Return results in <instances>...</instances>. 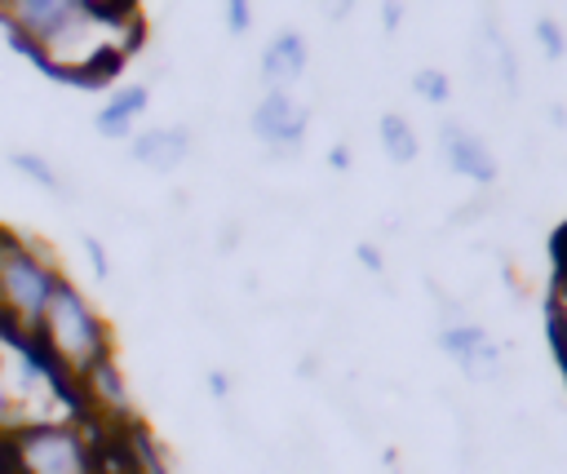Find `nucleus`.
Returning <instances> with one entry per match:
<instances>
[{"mask_svg":"<svg viewBox=\"0 0 567 474\" xmlns=\"http://www.w3.org/2000/svg\"><path fill=\"white\" fill-rule=\"evenodd\" d=\"M35 350L44 354L49 368H58L66 381H80L89 368H97L102 359H115V346H111V328L106 319L93 310V301L58 275L40 319H35V332H31Z\"/></svg>","mask_w":567,"mask_h":474,"instance_id":"obj_1","label":"nucleus"},{"mask_svg":"<svg viewBox=\"0 0 567 474\" xmlns=\"http://www.w3.org/2000/svg\"><path fill=\"white\" fill-rule=\"evenodd\" d=\"M53 284H58L53 253L0 226V328L31 337Z\"/></svg>","mask_w":567,"mask_h":474,"instance_id":"obj_2","label":"nucleus"},{"mask_svg":"<svg viewBox=\"0 0 567 474\" xmlns=\"http://www.w3.org/2000/svg\"><path fill=\"white\" fill-rule=\"evenodd\" d=\"M4 465L9 474H97V456L80 421L4 430Z\"/></svg>","mask_w":567,"mask_h":474,"instance_id":"obj_3","label":"nucleus"},{"mask_svg":"<svg viewBox=\"0 0 567 474\" xmlns=\"http://www.w3.org/2000/svg\"><path fill=\"white\" fill-rule=\"evenodd\" d=\"M0 18L13 31V44L35 58L49 40H58L66 27L84 18V0H4Z\"/></svg>","mask_w":567,"mask_h":474,"instance_id":"obj_4","label":"nucleus"},{"mask_svg":"<svg viewBox=\"0 0 567 474\" xmlns=\"http://www.w3.org/2000/svg\"><path fill=\"white\" fill-rule=\"evenodd\" d=\"M252 128H257L261 142H270V146H279V151H292V146L306 137V106H297L288 93L270 89V93L257 102V111H252Z\"/></svg>","mask_w":567,"mask_h":474,"instance_id":"obj_5","label":"nucleus"},{"mask_svg":"<svg viewBox=\"0 0 567 474\" xmlns=\"http://www.w3.org/2000/svg\"><path fill=\"white\" fill-rule=\"evenodd\" d=\"M439 346L470 372V377H496L501 372V346L478 328V323H456V328H443Z\"/></svg>","mask_w":567,"mask_h":474,"instance_id":"obj_6","label":"nucleus"},{"mask_svg":"<svg viewBox=\"0 0 567 474\" xmlns=\"http://www.w3.org/2000/svg\"><path fill=\"white\" fill-rule=\"evenodd\" d=\"M443 155H447V164H452L461 177H470V182H492V177H496V155L487 151V142H483L478 133H470V128H461V124H447V128H443Z\"/></svg>","mask_w":567,"mask_h":474,"instance_id":"obj_7","label":"nucleus"},{"mask_svg":"<svg viewBox=\"0 0 567 474\" xmlns=\"http://www.w3.org/2000/svg\"><path fill=\"white\" fill-rule=\"evenodd\" d=\"M306 62H310L306 40H301L297 31H279V35L266 44V53H261V75H266V84H270V89H279V93H284L292 80H301Z\"/></svg>","mask_w":567,"mask_h":474,"instance_id":"obj_8","label":"nucleus"},{"mask_svg":"<svg viewBox=\"0 0 567 474\" xmlns=\"http://www.w3.org/2000/svg\"><path fill=\"white\" fill-rule=\"evenodd\" d=\"M186 155H190V133L186 128H146V133L133 137V159L155 168V173L177 168Z\"/></svg>","mask_w":567,"mask_h":474,"instance_id":"obj_9","label":"nucleus"},{"mask_svg":"<svg viewBox=\"0 0 567 474\" xmlns=\"http://www.w3.org/2000/svg\"><path fill=\"white\" fill-rule=\"evenodd\" d=\"M146 102H151V93H146V84H128V89H120L102 111H97V133L102 137H124L128 128H133V120L146 111Z\"/></svg>","mask_w":567,"mask_h":474,"instance_id":"obj_10","label":"nucleus"},{"mask_svg":"<svg viewBox=\"0 0 567 474\" xmlns=\"http://www.w3.org/2000/svg\"><path fill=\"white\" fill-rule=\"evenodd\" d=\"M381 146H385V155H390L394 164H408V159L416 155V133L408 128V120H403L399 111L381 115Z\"/></svg>","mask_w":567,"mask_h":474,"instance_id":"obj_11","label":"nucleus"},{"mask_svg":"<svg viewBox=\"0 0 567 474\" xmlns=\"http://www.w3.org/2000/svg\"><path fill=\"white\" fill-rule=\"evenodd\" d=\"M13 168L18 173H27V177H35L40 186H49V190H62V177L53 173V164H44L35 151H13Z\"/></svg>","mask_w":567,"mask_h":474,"instance_id":"obj_12","label":"nucleus"},{"mask_svg":"<svg viewBox=\"0 0 567 474\" xmlns=\"http://www.w3.org/2000/svg\"><path fill=\"white\" fill-rule=\"evenodd\" d=\"M412 89L425 97V102H447V80H443V71H434V66H425V71H416V80H412Z\"/></svg>","mask_w":567,"mask_h":474,"instance_id":"obj_13","label":"nucleus"},{"mask_svg":"<svg viewBox=\"0 0 567 474\" xmlns=\"http://www.w3.org/2000/svg\"><path fill=\"white\" fill-rule=\"evenodd\" d=\"M549 253H554V288H558V292H567V221L554 230Z\"/></svg>","mask_w":567,"mask_h":474,"instance_id":"obj_14","label":"nucleus"},{"mask_svg":"<svg viewBox=\"0 0 567 474\" xmlns=\"http://www.w3.org/2000/svg\"><path fill=\"white\" fill-rule=\"evenodd\" d=\"M536 40H540V49L549 53V58H563V27L554 22V18H536Z\"/></svg>","mask_w":567,"mask_h":474,"instance_id":"obj_15","label":"nucleus"},{"mask_svg":"<svg viewBox=\"0 0 567 474\" xmlns=\"http://www.w3.org/2000/svg\"><path fill=\"white\" fill-rule=\"evenodd\" d=\"M226 22H230V31H235V35H244V31H248V22H252V4L230 0V4H226Z\"/></svg>","mask_w":567,"mask_h":474,"instance_id":"obj_16","label":"nucleus"},{"mask_svg":"<svg viewBox=\"0 0 567 474\" xmlns=\"http://www.w3.org/2000/svg\"><path fill=\"white\" fill-rule=\"evenodd\" d=\"M84 244H89V257H93V270H97V275L106 279V257H102V244H97V239H84Z\"/></svg>","mask_w":567,"mask_h":474,"instance_id":"obj_17","label":"nucleus"},{"mask_svg":"<svg viewBox=\"0 0 567 474\" xmlns=\"http://www.w3.org/2000/svg\"><path fill=\"white\" fill-rule=\"evenodd\" d=\"M328 159H332V168H346V164H350V155H346V151H341V146H337V151H332V155H328Z\"/></svg>","mask_w":567,"mask_h":474,"instance_id":"obj_18","label":"nucleus"},{"mask_svg":"<svg viewBox=\"0 0 567 474\" xmlns=\"http://www.w3.org/2000/svg\"><path fill=\"white\" fill-rule=\"evenodd\" d=\"M359 257H363V266H372V270H377V266H381V257H377V253H372V248H359Z\"/></svg>","mask_w":567,"mask_h":474,"instance_id":"obj_19","label":"nucleus"},{"mask_svg":"<svg viewBox=\"0 0 567 474\" xmlns=\"http://www.w3.org/2000/svg\"><path fill=\"white\" fill-rule=\"evenodd\" d=\"M0 470H9V465H4V430H0Z\"/></svg>","mask_w":567,"mask_h":474,"instance_id":"obj_20","label":"nucleus"},{"mask_svg":"<svg viewBox=\"0 0 567 474\" xmlns=\"http://www.w3.org/2000/svg\"><path fill=\"white\" fill-rule=\"evenodd\" d=\"M0 474H9V470H0Z\"/></svg>","mask_w":567,"mask_h":474,"instance_id":"obj_21","label":"nucleus"}]
</instances>
